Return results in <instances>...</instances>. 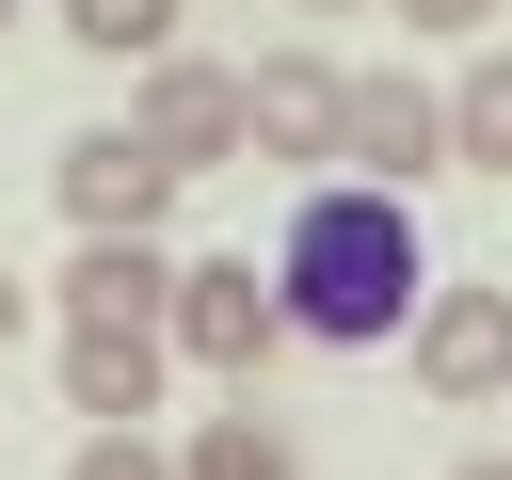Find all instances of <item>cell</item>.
Returning a JSON list of instances; mask_svg holds the SVG:
<instances>
[{
  "instance_id": "7",
  "label": "cell",
  "mask_w": 512,
  "mask_h": 480,
  "mask_svg": "<svg viewBox=\"0 0 512 480\" xmlns=\"http://www.w3.org/2000/svg\"><path fill=\"white\" fill-rule=\"evenodd\" d=\"M160 368H176V336H160V320H64V416L144 432V416H160Z\"/></svg>"
},
{
  "instance_id": "13",
  "label": "cell",
  "mask_w": 512,
  "mask_h": 480,
  "mask_svg": "<svg viewBox=\"0 0 512 480\" xmlns=\"http://www.w3.org/2000/svg\"><path fill=\"white\" fill-rule=\"evenodd\" d=\"M64 480H176V448H144V432H80Z\"/></svg>"
},
{
  "instance_id": "2",
  "label": "cell",
  "mask_w": 512,
  "mask_h": 480,
  "mask_svg": "<svg viewBox=\"0 0 512 480\" xmlns=\"http://www.w3.org/2000/svg\"><path fill=\"white\" fill-rule=\"evenodd\" d=\"M160 336H176L192 368L256 384V368L288 352V304H272V272H256V256H176V304H160Z\"/></svg>"
},
{
  "instance_id": "15",
  "label": "cell",
  "mask_w": 512,
  "mask_h": 480,
  "mask_svg": "<svg viewBox=\"0 0 512 480\" xmlns=\"http://www.w3.org/2000/svg\"><path fill=\"white\" fill-rule=\"evenodd\" d=\"M16 320H32V288H16V272H0V352H16Z\"/></svg>"
},
{
  "instance_id": "14",
  "label": "cell",
  "mask_w": 512,
  "mask_h": 480,
  "mask_svg": "<svg viewBox=\"0 0 512 480\" xmlns=\"http://www.w3.org/2000/svg\"><path fill=\"white\" fill-rule=\"evenodd\" d=\"M384 16H400V32H496L512 0H384Z\"/></svg>"
},
{
  "instance_id": "17",
  "label": "cell",
  "mask_w": 512,
  "mask_h": 480,
  "mask_svg": "<svg viewBox=\"0 0 512 480\" xmlns=\"http://www.w3.org/2000/svg\"><path fill=\"white\" fill-rule=\"evenodd\" d=\"M16 16H32V0H0V32H16Z\"/></svg>"
},
{
  "instance_id": "9",
  "label": "cell",
  "mask_w": 512,
  "mask_h": 480,
  "mask_svg": "<svg viewBox=\"0 0 512 480\" xmlns=\"http://www.w3.org/2000/svg\"><path fill=\"white\" fill-rule=\"evenodd\" d=\"M48 304H64V320H160V304H176V256H160V240H80Z\"/></svg>"
},
{
  "instance_id": "4",
  "label": "cell",
  "mask_w": 512,
  "mask_h": 480,
  "mask_svg": "<svg viewBox=\"0 0 512 480\" xmlns=\"http://www.w3.org/2000/svg\"><path fill=\"white\" fill-rule=\"evenodd\" d=\"M128 128H144L176 176H224V160H240V64H208V48L128 64Z\"/></svg>"
},
{
  "instance_id": "10",
  "label": "cell",
  "mask_w": 512,
  "mask_h": 480,
  "mask_svg": "<svg viewBox=\"0 0 512 480\" xmlns=\"http://www.w3.org/2000/svg\"><path fill=\"white\" fill-rule=\"evenodd\" d=\"M176 480H304V432L240 384L224 416H192V448H176Z\"/></svg>"
},
{
  "instance_id": "18",
  "label": "cell",
  "mask_w": 512,
  "mask_h": 480,
  "mask_svg": "<svg viewBox=\"0 0 512 480\" xmlns=\"http://www.w3.org/2000/svg\"><path fill=\"white\" fill-rule=\"evenodd\" d=\"M304 16H352V0H304Z\"/></svg>"
},
{
  "instance_id": "6",
  "label": "cell",
  "mask_w": 512,
  "mask_h": 480,
  "mask_svg": "<svg viewBox=\"0 0 512 480\" xmlns=\"http://www.w3.org/2000/svg\"><path fill=\"white\" fill-rule=\"evenodd\" d=\"M160 208H176V160H160L128 112L64 144V224H80V240H160Z\"/></svg>"
},
{
  "instance_id": "1",
  "label": "cell",
  "mask_w": 512,
  "mask_h": 480,
  "mask_svg": "<svg viewBox=\"0 0 512 480\" xmlns=\"http://www.w3.org/2000/svg\"><path fill=\"white\" fill-rule=\"evenodd\" d=\"M272 304H288V336H320V352H384V336L432 304L416 192H384V176H320V192L288 208V240H272Z\"/></svg>"
},
{
  "instance_id": "5",
  "label": "cell",
  "mask_w": 512,
  "mask_h": 480,
  "mask_svg": "<svg viewBox=\"0 0 512 480\" xmlns=\"http://www.w3.org/2000/svg\"><path fill=\"white\" fill-rule=\"evenodd\" d=\"M336 160H352V176H384V192L448 176V80H416V64H368V80H352V128H336Z\"/></svg>"
},
{
  "instance_id": "8",
  "label": "cell",
  "mask_w": 512,
  "mask_h": 480,
  "mask_svg": "<svg viewBox=\"0 0 512 480\" xmlns=\"http://www.w3.org/2000/svg\"><path fill=\"white\" fill-rule=\"evenodd\" d=\"M400 352H416L432 400H496V384H512V288H432V304L400 320Z\"/></svg>"
},
{
  "instance_id": "11",
  "label": "cell",
  "mask_w": 512,
  "mask_h": 480,
  "mask_svg": "<svg viewBox=\"0 0 512 480\" xmlns=\"http://www.w3.org/2000/svg\"><path fill=\"white\" fill-rule=\"evenodd\" d=\"M448 176H512V32L448 80Z\"/></svg>"
},
{
  "instance_id": "16",
  "label": "cell",
  "mask_w": 512,
  "mask_h": 480,
  "mask_svg": "<svg viewBox=\"0 0 512 480\" xmlns=\"http://www.w3.org/2000/svg\"><path fill=\"white\" fill-rule=\"evenodd\" d=\"M448 480H512V448H480V464H448Z\"/></svg>"
},
{
  "instance_id": "3",
  "label": "cell",
  "mask_w": 512,
  "mask_h": 480,
  "mask_svg": "<svg viewBox=\"0 0 512 480\" xmlns=\"http://www.w3.org/2000/svg\"><path fill=\"white\" fill-rule=\"evenodd\" d=\"M336 128H352L336 48H256L240 64V160H336Z\"/></svg>"
},
{
  "instance_id": "12",
  "label": "cell",
  "mask_w": 512,
  "mask_h": 480,
  "mask_svg": "<svg viewBox=\"0 0 512 480\" xmlns=\"http://www.w3.org/2000/svg\"><path fill=\"white\" fill-rule=\"evenodd\" d=\"M64 16V48H96V64H160L176 48V0H48Z\"/></svg>"
}]
</instances>
